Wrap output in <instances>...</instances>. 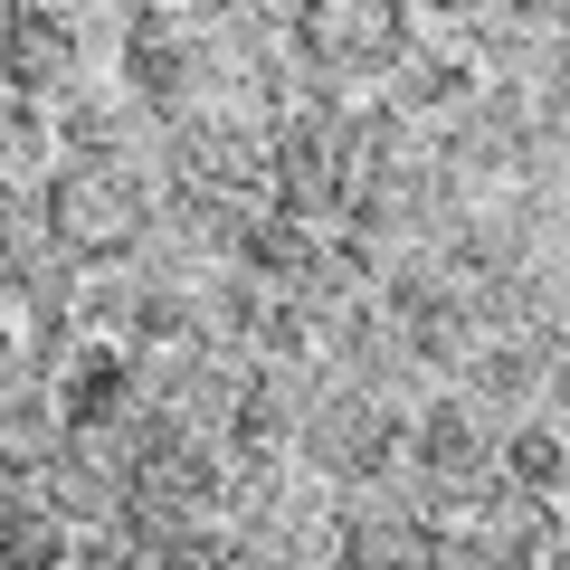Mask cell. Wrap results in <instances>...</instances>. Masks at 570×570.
<instances>
[{
    "mask_svg": "<svg viewBox=\"0 0 570 570\" xmlns=\"http://www.w3.org/2000/svg\"><path fill=\"white\" fill-rule=\"evenodd\" d=\"M39 238L67 276H96V266H124L142 238H153V190H142L134 163H105V153H77V163L48 171L39 190Z\"/></svg>",
    "mask_w": 570,
    "mask_h": 570,
    "instance_id": "obj_1",
    "label": "cell"
},
{
    "mask_svg": "<svg viewBox=\"0 0 570 570\" xmlns=\"http://www.w3.org/2000/svg\"><path fill=\"white\" fill-rule=\"evenodd\" d=\"M400 409H390V390L371 381H324L305 390V419H295V456H305L314 475H333V485H371V475L400 466Z\"/></svg>",
    "mask_w": 570,
    "mask_h": 570,
    "instance_id": "obj_2",
    "label": "cell"
},
{
    "mask_svg": "<svg viewBox=\"0 0 570 570\" xmlns=\"http://www.w3.org/2000/svg\"><path fill=\"white\" fill-rule=\"evenodd\" d=\"M352 200V124L333 105H295L266 124V209L285 219H343Z\"/></svg>",
    "mask_w": 570,
    "mask_h": 570,
    "instance_id": "obj_3",
    "label": "cell"
},
{
    "mask_svg": "<svg viewBox=\"0 0 570 570\" xmlns=\"http://www.w3.org/2000/svg\"><path fill=\"white\" fill-rule=\"evenodd\" d=\"M285 39L314 77H381L409 39V0H285Z\"/></svg>",
    "mask_w": 570,
    "mask_h": 570,
    "instance_id": "obj_4",
    "label": "cell"
},
{
    "mask_svg": "<svg viewBox=\"0 0 570 570\" xmlns=\"http://www.w3.org/2000/svg\"><path fill=\"white\" fill-rule=\"evenodd\" d=\"M77 77H86L77 29H67L48 0H10V10H0V86L29 96V105H48V96H77Z\"/></svg>",
    "mask_w": 570,
    "mask_h": 570,
    "instance_id": "obj_5",
    "label": "cell"
},
{
    "mask_svg": "<svg viewBox=\"0 0 570 570\" xmlns=\"http://www.w3.org/2000/svg\"><path fill=\"white\" fill-rule=\"evenodd\" d=\"M29 485H39V504L58 513L67 532H86V523H115V513H124V475L105 466V456H86L77 438H67V448L48 456L39 475H29Z\"/></svg>",
    "mask_w": 570,
    "mask_h": 570,
    "instance_id": "obj_6",
    "label": "cell"
},
{
    "mask_svg": "<svg viewBox=\"0 0 570 570\" xmlns=\"http://www.w3.org/2000/svg\"><path fill=\"white\" fill-rule=\"evenodd\" d=\"M58 448H67L58 400H48L39 381H10V390H0V485H29Z\"/></svg>",
    "mask_w": 570,
    "mask_h": 570,
    "instance_id": "obj_7",
    "label": "cell"
},
{
    "mask_svg": "<svg viewBox=\"0 0 570 570\" xmlns=\"http://www.w3.org/2000/svg\"><path fill=\"white\" fill-rule=\"evenodd\" d=\"M494 475L532 504H561V419H513L494 448Z\"/></svg>",
    "mask_w": 570,
    "mask_h": 570,
    "instance_id": "obj_8",
    "label": "cell"
},
{
    "mask_svg": "<svg viewBox=\"0 0 570 570\" xmlns=\"http://www.w3.org/2000/svg\"><path fill=\"white\" fill-rule=\"evenodd\" d=\"M67 551H77V532L48 504H0V570H67Z\"/></svg>",
    "mask_w": 570,
    "mask_h": 570,
    "instance_id": "obj_9",
    "label": "cell"
},
{
    "mask_svg": "<svg viewBox=\"0 0 570 570\" xmlns=\"http://www.w3.org/2000/svg\"><path fill=\"white\" fill-rule=\"evenodd\" d=\"M438 10H448V20H466V29H475V20H485V10H494V0H438Z\"/></svg>",
    "mask_w": 570,
    "mask_h": 570,
    "instance_id": "obj_10",
    "label": "cell"
},
{
    "mask_svg": "<svg viewBox=\"0 0 570 570\" xmlns=\"http://www.w3.org/2000/svg\"><path fill=\"white\" fill-rule=\"evenodd\" d=\"M209 10H257V0H209Z\"/></svg>",
    "mask_w": 570,
    "mask_h": 570,
    "instance_id": "obj_11",
    "label": "cell"
},
{
    "mask_svg": "<svg viewBox=\"0 0 570 570\" xmlns=\"http://www.w3.org/2000/svg\"><path fill=\"white\" fill-rule=\"evenodd\" d=\"M266 570H295V561H266Z\"/></svg>",
    "mask_w": 570,
    "mask_h": 570,
    "instance_id": "obj_12",
    "label": "cell"
}]
</instances>
